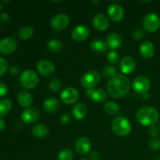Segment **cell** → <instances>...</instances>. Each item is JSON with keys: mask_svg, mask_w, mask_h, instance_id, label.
<instances>
[{"mask_svg": "<svg viewBox=\"0 0 160 160\" xmlns=\"http://www.w3.org/2000/svg\"><path fill=\"white\" fill-rule=\"evenodd\" d=\"M131 88V83L126 76L117 73L110 78L107 84L108 93L112 97L120 98L124 97L128 93Z\"/></svg>", "mask_w": 160, "mask_h": 160, "instance_id": "6da1fadb", "label": "cell"}, {"mask_svg": "<svg viewBox=\"0 0 160 160\" xmlns=\"http://www.w3.org/2000/svg\"><path fill=\"white\" fill-rule=\"evenodd\" d=\"M159 115L158 111L151 106H145L138 111L136 120L139 123L145 127L155 126L158 122Z\"/></svg>", "mask_w": 160, "mask_h": 160, "instance_id": "7a4b0ae2", "label": "cell"}, {"mask_svg": "<svg viewBox=\"0 0 160 160\" xmlns=\"http://www.w3.org/2000/svg\"><path fill=\"white\" fill-rule=\"evenodd\" d=\"M111 128L114 134L118 136H126L131 131V124L129 120L123 116H118L112 120Z\"/></svg>", "mask_w": 160, "mask_h": 160, "instance_id": "3957f363", "label": "cell"}, {"mask_svg": "<svg viewBox=\"0 0 160 160\" xmlns=\"http://www.w3.org/2000/svg\"><path fill=\"white\" fill-rule=\"evenodd\" d=\"M38 77L37 73L31 70H27L21 73L20 82L22 87L26 89H32L38 84Z\"/></svg>", "mask_w": 160, "mask_h": 160, "instance_id": "277c9868", "label": "cell"}, {"mask_svg": "<svg viewBox=\"0 0 160 160\" xmlns=\"http://www.w3.org/2000/svg\"><path fill=\"white\" fill-rule=\"evenodd\" d=\"M100 75L95 70H89L82 75L81 78V84L87 90L95 88V86L99 83Z\"/></svg>", "mask_w": 160, "mask_h": 160, "instance_id": "5b68a950", "label": "cell"}, {"mask_svg": "<svg viewBox=\"0 0 160 160\" xmlns=\"http://www.w3.org/2000/svg\"><path fill=\"white\" fill-rule=\"evenodd\" d=\"M142 23L145 31L148 32H155L159 29L160 26V19L157 14L152 12L145 16Z\"/></svg>", "mask_w": 160, "mask_h": 160, "instance_id": "8992f818", "label": "cell"}, {"mask_svg": "<svg viewBox=\"0 0 160 160\" xmlns=\"http://www.w3.org/2000/svg\"><path fill=\"white\" fill-rule=\"evenodd\" d=\"M150 86V81L148 78H147L145 76H139L134 78L132 83V87L134 90L137 93L145 95L149 90Z\"/></svg>", "mask_w": 160, "mask_h": 160, "instance_id": "52a82bcc", "label": "cell"}, {"mask_svg": "<svg viewBox=\"0 0 160 160\" xmlns=\"http://www.w3.org/2000/svg\"><path fill=\"white\" fill-rule=\"evenodd\" d=\"M17 42L12 37H6L0 41V52L3 55H10L16 51Z\"/></svg>", "mask_w": 160, "mask_h": 160, "instance_id": "ba28073f", "label": "cell"}, {"mask_svg": "<svg viewBox=\"0 0 160 160\" xmlns=\"http://www.w3.org/2000/svg\"><path fill=\"white\" fill-rule=\"evenodd\" d=\"M70 23V18L66 14H59L51 20V27L54 31H61L65 29Z\"/></svg>", "mask_w": 160, "mask_h": 160, "instance_id": "9c48e42d", "label": "cell"}, {"mask_svg": "<svg viewBox=\"0 0 160 160\" xmlns=\"http://www.w3.org/2000/svg\"><path fill=\"white\" fill-rule=\"evenodd\" d=\"M60 98L65 104L71 105L78 101L79 98V93L74 88L68 87L62 91Z\"/></svg>", "mask_w": 160, "mask_h": 160, "instance_id": "30bf717a", "label": "cell"}, {"mask_svg": "<svg viewBox=\"0 0 160 160\" xmlns=\"http://www.w3.org/2000/svg\"><path fill=\"white\" fill-rule=\"evenodd\" d=\"M37 70L41 75L44 77H49L54 73L55 66L50 61L41 60L36 66Z\"/></svg>", "mask_w": 160, "mask_h": 160, "instance_id": "8fae6325", "label": "cell"}, {"mask_svg": "<svg viewBox=\"0 0 160 160\" xmlns=\"http://www.w3.org/2000/svg\"><path fill=\"white\" fill-rule=\"evenodd\" d=\"M40 117V112L37 108H28L23 111L21 114V119L24 123H33L37 121Z\"/></svg>", "mask_w": 160, "mask_h": 160, "instance_id": "7c38bea8", "label": "cell"}, {"mask_svg": "<svg viewBox=\"0 0 160 160\" xmlns=\"http://www.w3.org/2000/svg\"><path fill=\"white\" fill-rule=\"evenodd\" d=\"M90 31L88 27L84 25H78L72 31V38L74 41L81 42L88 38Z\"/></svg>", "mask_w": 160, "mask_h": 160, "instance_id": "4fadbf2b", "label": "cell"}, {"mask_svg": "<svg viewBox=\"0 0 160 160\" xmlns=\"http://www.w3.org/2000/svg\"><path fill=\"white\" fill-rule=\"evenodd\" d=\"M88 96L95 102H104L107 99V94L104 90L100 88L88 89L86 92Z\"/></svg>", "mask_w": 160, "mask_h": 160, "instance_id": "5bb4252c", "label": "cell"}, {"mask_svg": "<svg viewBox=\"0 0 160 160\" xmlns=\"http://www.w3.org/2000/svg\"><path fill=\"white\" fill-rule=\"evenodd\" d=\"M91 142L88 138L81 137L75 143V150L80 155H85L89 152L91 149Z\"/></svg>", "mask_w": 160, "mask_h": 160, "instance_id": "9a60e30c", "label": "cell"}, {"mask_svg": "<svg viewBox=\"0 0 160 160\" xmlns=\"http://www.w3.org/2000/svg\"><path fill=\"white\" fill-rule=\"evenodd\" d=\"M108 14L112 21L119 22L123 19L124 16V11L120 5L112 4L108 9Z\"/></svg>", "mask_w": 160, "mask_h": 160, "instance_id": "2e32d148", "label": "cell"}, {"mask_svg": "<svg viewBox=\"0 0 160 160\" xmlns=\"http://www.w3.org/2000/svg\"><path fill=\"white\" fill-rule=\"evenodd\" d=\"M136 67V61L131 56H126L122 59L120 62V70L124 74H129L132 73Z\"/></svg>", "mask_w": 160, "mask_h": 160, "instance_id": "e0dca14e", "label": "cell"}, {"mask_svg": "<svg viewBox=\"0 0 160 160\" xmlns=\"http://www.w3.org/2000/svg\"><path fill=\"white\" fill-rule=\"evenodd\" d=\"M93 25L96 30L99 31H103L108 28L109 25V20L103 14H97L93 19Z\"/></svg>", "mask_w": 160, "mask_h": 160, "instance_id": "ac0fdd59", "label": "cell"}, {"mask_svg": "<svg viewBox=\"0 0 160 160\" xmlns=\"http://www.w3.org/2000/svg\"><path fill=\"white\" fill-rule=\"evenodd\" d=\"M140 52L142 57L149 59L152 57L155 53V46L152 42L147 41L143 42L140 47Z\"/></svg>", "mask_w": 160, "mask_h": 160, "instance_id": "d6986e66", "label": "cell"}, {"mask_svg": "<svg viewBox=\"0 0 160 160\" xmlns=\"http://www.w3.org/2000/svg\"><path fill=\"white\" fill-rule=\"evenodd\" d=\"M88 109L85 105L82 102H79L75 105L72 109V114L73 117L78 120H81L87 115Z\"/></svg>", "mask_w": 160, "mask_h": 160, "instance_id": "ffe728a7", "label": "cell"}, {"mask_svg": "<svg viewBox=\"0 0 160 160\" xmlns=\"http://www.w3.org/2000/svg\"><path fill=\"white\" fill-rule=\"evenodd\" d=\"M60 104L59 102L55 98H47L43 104V109L48 113H53L59 109Z\"/></svg>", "mask_w": 160, "mask_h": 160, "instance_id": "44dd1931", "label": "cell"}, {"mask_svg": "<svg viewBox=\"0 0 160 160\" xmlns=\"http://www.w3.org/2000/svg\"><path fill=\"white\" fill-rule=\"evenodd\" d=\"M106 44L111 49H117L122 44L121 36L117 33L110 34L106 38Z\"/></svg>", "mask_w": 160, "mask_h": 160, "instance_id": "7402d4cb", "label": "cell"}, {"mask_svg": "<svg viewBox=\"0 0 160 160\" xmlns=\"http://www.w3.org/2000/svg\"><path fill=\"white\" fill-rule=\"evenodd\" d=\"M19 104L23 107H28L32 104L33 98L31 94L26 91H20L17 95Z\"/></svg>", "mask_w": 160, "mask_h": 160, "instance_id": "603a6c76", "label": "cell"}, {"mask_svg": "<svg viewBox=\"0 0 160 160\" xmlns=\"http://www.w3.org/2000/svg\"><path fill=\"white\" fill-rule=\"evenodd\" d=\"M32 134L36 138H44L48 135V129L45 125L37 124L32 128Z\"/></svg>", "mask_w": 160, "mask_h": 160, "instance_id": "cb8c5ba5", "label": "cell"}, {"mask_svg": "<svg viewBox=\"0 0 160 160\" xmlns=\"http://www.w3.org/2000/svg\"><path fill=\"white\" fill-rule=\"evenodd\" d=\"M91 48L94 52L98 53H103L107 50V44L104 41L99 40V39H95L93 40L90 44Z\"/></svg>", "mask_w": 160, "mask_h": 160, "instance_id": "d4e9b609", "label": "cell"}, {"mask_svg": "<svg viewBox=\"0 0 160 160\" xmlns=\"http://www.w3.org/2000/svg\"><path fill=\"white\" fill-rule=\"evenodd\" d=\"M34 34V30L29 26H25L20 28L17 33V36L21 40H28L31 38Z\"/></svg>", "mask_w": 160, "mask_h": 160, "instance_id": "484cf974", "label": "cell"}, {"mask_svg": "<svg viewBox=\"0 0 160 160\" xmlns=\"http://www.w3.org/2000/svg\"><path fill=\"white\" fill-rule=\"evenodd\" d=\"M12 109V102L8 98L0 100V117L9 113Z\"/></svg>", "mask_w": 160, "mask_h": 160, "instance_id": "4316f807", "label": "cell"}, {"mask_svg": "<svg viewBox=\"0 0 160 160\" xmlns=\"http://www.w3.org/2000/svg\"><path fill=\"white\" fill-rule=\"evenodd\" d=\"M47 47H48L49 51L55 53H58L62 51V48H63V45H62V43L60 41L56 40V39H52V40H50L48 42Z\"/></svg>", "mask_w": 160, "mask_h": 160, "instance_id": "83f0119b", "label": "cell"}, {"mask_svg": "<svg viewBox=\"0 0 160 160\" xmlns=\"http://www.w3.org/2000/svg\"><path fill=\"white\" fill-rule=\"evenodd\" d=\"M104 109L106 112H107L109 115H117L120 112V107L118 104H117L114 102H108L105 104Z\"/></svg>", "mask_w": 160, "mask_h": 160, "instance_id": "f1b7e54d", "label": "cell"}, {"mask_svg": "<svg viewBox=\"0 0 160 160\" xmlns=\"http://www.w3.org/2000/svg\"><path fill=\"white\" fill-rule=\"evenodd\" d=\"M73 153L70 148H65L59 152L58 160H73Z\"/></svg>", "mask_w": 160, "mask_h": 160, "instance_id": "f546056e", "label": "cell"}, {"mask_svg": "<svg viewBox=\"0 0 160 160\" xmlns=\"http://www.w3.org/2000/svg\"><path fill=\"white\" fill-rule=\"evenodd\" d=\"M62 88V83L59 78H53L49 81V88L52 92H58L61 90Z\"/></svg>", "mask_w": 160, "mask_h": 160, "instance_id": "4dcf8cb0", "label": "cell"}, {"mask_svg": "<svg viewBox=\"0 0 160 160\" xmlns=\"http://www.w3.org/2000/svg\"><path fill=\"white\" fill-rule=\"evenodd\" d=\"M102 74L106 78H112L117 74V69L112 66H106L102 69Z\"/></svg>", "mask_w": 160, "mask_h": 160, "instance_id": "1f68e13d", "label": "cell"}, {"mask_svg": "<svg viewBox=\"0 0 160 160\" xmlns=\"http://www.w3.org/2000/svg\"><path fill=\"white\" fill-rule=\"evenodd\" d=\"M148 147L152 151H158L160 149V138H153L148 143Z\"/></svg>", "mask_w": 160, "mask_h": 160, "instance_id": "d6a6232c", "label": "cell"}, {"mask_svg": "<svg viewBox=\"0 0 160 160\" xmlns=\"http://www.w3.org/2000/svg\"><path fill=\"white\" fill-rule=\"evenodd\" d=\"M119 54L116 51L109 52L107 55V59L110 63L117 64L119 62Z\"/></svg>", "mask_w": 160, "mask_h": 160, "instance_id": "836d02e7", "label": "cell"}, {"mask_svg": "<svg viewBox=\"0 0 160 160\" xmlns=\"http://www.w3.org/2000/svg\"><path fill=\"white\" fill-rule=\"evenodd\" d=\"M8 70V62L3 57L0 56V78L6 73Z\"/></svg>", "mask_w": 160, "mask_h": 160, "instance_id": "e575fe53", "label": "cell"}, {"mask_svg": "<svg viewBox=\"0 0 160 160\" xmlns=\"http://www.w3.org/2000/svg\"><path fill=\"white\" fill-rule=\"evenodd\" d=\"M144 36H145V31L142 29H141V28L135 29L133 31V37H134L135 40H140Z\"/></svg>", "mask_w": 160, "mask_h": 160, "instance_id": "d590c367", "label": "cell"}, {"mask_svg": "<svg viewBox=\"0 0 160 160\" xmlns=\"http://www.w3.org/2000/svg\"><path fill=\"white\" fill-rule=\"evenodd\" d=\"M148 134L152 136V138H157V136L159 134V128L156 126H152L150 127L148 129Z\"/></svg>", "mask_w": 160, "mask_h": 160, "instance_id": "8d00e7d4", "label": "cell"}, {"mask_svg": "<svg viewBox=\"0 0 160 160\" xmlns=\"http://www.w3.org/2000/svg\"><path fill=\"white\" fill-rule=\"evenodd\" d=\"M8 92L7 86L2 82H0V98L6 95Z\"/></svg>", "mask_w": 160, "mask_h": 160, "instance_id": "74e56055", "label": "cell"}, {"mask_svg": "<svg viewBox=\"0 0 160 160\" xmlns=\"http://www.w3.org/2000/svg\"><path fill=\"white\" fill-rule=\"evenodd\" d=\"M60 122L62 124H68L70 122V117L67 115H63L60 117Z\"/></svg>", "mask_w": 160, "mask_h": 160, "instance_id": "f35d334b", "label": "cell"}, {"mask_svg": "<svg viewBox=\"0 0 160 160\" xmlns=\"http://www.w3.org/2000/svg\"><path fill=\"white\" fill-rule=\"evenodd\" d=\"M9 71H10V73H12V74L17 75L18 74L19 72H20V69H19V67H17V66H12V67L9 68Z\"/></svg>", "mask_w": 160, "mask_h": 160, "instance_id": "ab89813d", "label": "cell"}, {"mask_svg": "<svg viewBox=\"0 0 160 160\" xmlns=\"http://www.w3.org/2000/svg\"><path fill=\"white\" fill-rule=\"evenodd\" d=\"M90 159L91 160H98L100 159V156L97 152H92L90 153Z\"/></svg>", "mask_w": 160, "mask_h": 160, "instance_id": "60d3db41", "label": "cell"}, {"mask_svg": "<svg viewBox=\"0 0 160 160\" xmlns=\"http://www.w3.org/2000/svg\"><path fill=\"white\" fill-rule=\"evenodd\" d=\"M1 20H2L3 22H7V21H9V15H8L7 13H6V12H3V13H2V15H1Z\"/></svg>", "mask_w": 160, "mask_h": 160, "instance_id": "b9f144b4", "label": "cell"}, {"mask_svg": "<svg viewBox=\"0 0 160 160\" xmlns=\"http://www.w3.org/2000/svg\"><path fill=\"white\" fill-rule=\"evenodd\" d=\"M6 129V122L0 117V131H3Z\"/></svg>", "mask_w": 160, "mask_h": 160, "instance_id": "7bdbcfd3", "label": "cell"}, {"mask_svg": "<svg viewBox=\"0 0 160 160\" xmlns=\"http://www.w3.org/2000/svg\"><path fill=\"white\" fill-rule=\"evenodd\" d=\"M2 6L1 2H0V12H1V10H2Z\"/></svg>", "mask_w": 160, "mask_h": 160, "instance_id": "ee69618b", "label": "cell"}, {"mask_svg": "<svg viewBox=\"0 0 160 160\" xmlns=\"http://www.w3.org/2000/svg\"><path fill=\"white\" fill-rule=\"evenodd\" d=\"M80 160H88L87 159H81Z\"/></svg>", "mask_w": 160, "mask_h": 160, "instance_id": "f6af8a7d", "label": "cell"}, {"mask_svg": "<svg viewBox=\"0 0 160 160\" xmlns=\"http://www.w3.org/2000/svg\"><path fill=\"white\" fill-rule=\"evenodd\" d=\"M159 131H160V123H159Z\"/></svg>", "mask_w": 160, "mask_h": 160, "instance_id": "bcb514c9", "label": "cell"}, {"mask_svg": "<svg viewBox=\"0 0 160 160\" xmlns=\"http://www.w3.org/2000/svg\"><path fill=\"white\" fill-rule=\"evenodd\" d=\"M157 160H160V157H159V158H158V159H157Z\"/></svg>", "mask_w": 160, "mask_h": 160, "instance_id": "7dc6e473", "label": "cell"}, {"mask_svg": "<svg viewBox=\"0 0 160 160\" xmlns=\"http://www.w3.org/2000/svg\"><path fill=\"white\" fill-rule=\"evenodd\" d=\"M0 29H1V26H0Z\"/></svg>", "mask_w": 160, "mask_h": 160, "instance_id": "c3c4849f", "label": "cell"}]
</instances>
